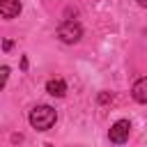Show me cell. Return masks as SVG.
Returning a JSON list of instances; mask_svg holds the SVG:
<instances>
[{"label":"cell","instance_id":"9c48e42d","mask_svg":"<svg viewBox=\"0 0 147 147\" xmlns=\"http://www.w3.org/2000/svg\"><path fill=\"white\" fill-rule=\"evenodd\" d=\"M138 5L140 7H147V0H138Z\"/></svg>","mask_w":147,"mask_h":147},{"label":"cell","instance_id":"277c9868","mask_svg":"<svg viewBox=\"0 0 147 147\" xmlns=\"http://www.w3.org/2000/svg\"><path fill=\"white\" fill-rule=\"evenodd\" d=\"M21 14V0H0V16L2 18H16Z\"/></svg>","mask_w":147,"mask_h":147},{"label":"cell","instance_id":"30bf717a","mask_svg":"<svg viewBox=\"0 0 147 147\" xmlns=\"http://www.w3.org/2000/svg\"><path fill=\"white\" fill-rule=\"evenodd\" d=\"M46 147H53V145H46Z\"/></svg>","mask_w":147,"mask_h":147},{"label":"cell","instance_id":"5b68a950","mask_svg":"<svg viewBox=\"0 0 147 147\" xmlns=\"http://www.w3.org/2000/svg\"><path fill=\"white\" fill-rule=\"evenodd\" d=\"M131 96L138 103H147V78H138L131 87Z\"/></svg>","mask_w":147,"mask_h":147},{"label":"cell","instance_id":"52a82bcc","mask_svg":"<svg viewBox=\"0 0 147 147\" xmlns=\"http://www.w3.org/2000/svg\"><path fill=\"white\" fill-rule=\"evenodd\" d=\"M7 78H9V67H0V90L7 85Z\"/></svg>","mask_w":147,"mask_h":147},{"label":"cell","instance_id":"ba28073f","mask_svg":"<svg viewBox=\"0 0 147 147\" xmlns=\"http://www.w3.org/2000/svg\"><path fill=\"white\" fill-rule=\"evenodd\" d=\"M108 101H113V94H108V92L99 94V103H108Z\"/></svg>","mask_w":147,"mask_h":147},{"label":"cell","instance_id":"8992f818","mask_svg":"<svg viewBox=\"0 0 147 147\" xmlns=\"http://www.w3.org/2000/svg\"><path fill=\"white\" fill-rule=\"evenodd\" d=\"M46 92H48L51 96H64V94H67V83H64L62 78H51V80L46 83Z\"/></svg>","mask_w":147,"mask_h":147},{"label":"cell","instance_id":"7a4b0ae2","mask_svg":"<svg viewBox=\"0 0 147 147\" xmlns=\"http://www.w3.org/2000/svg\"><path fill=\"white\" fill-rule=\"evenodd\" d=\"M57 37H60L64 44H76V41L83 37V28H80L78 21H64V23H60V28H57Z\"/></svg>","mask_w":147,"mask_h":147},{"label":"cell","instance_id":"3957f363","mask_svg":"<svg viewBox=\"0 0 147 147\" xmlns=\"http://www.w3.org/2000/svg\"><path fill=\"white\" fill-rule=\"evenodd\" d=\"M129 133H131L129 119H117V122L110 126L108 138H110V142H115V145H124V142L129 140Z\"/></svg>","mask_w":147,"mask_h":147},{"label":"cell","instance_id":"6da1fadb","mask_svg":"<svg viewBox=\"0 0 147 147\" xmlns=\"http://www.w3.org/2000/svg\"><path fill=\"white\" fill-rule=\"evenodd\" d=\"M30 126L32 129H37V131H48L53 124H55V119H57V113H55V108H51V106H37V108H32L30 110Z\"/></svg>","mask_w":147,"mask_h":147}]
</instances>
